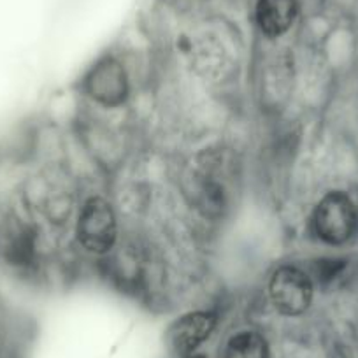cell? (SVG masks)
Wrapping results in <instances>:
<instances>
[{
    "label": "cell",
    "mask_w": 358,
    "mask_h": 358,
    "mask_svg": "<svg viewBox=\"0 0 358 358\" xmlns=\"http://www.w3.org/2000/svg\"><path fill=\"white\" fill-rule=\"evenodd\" d=\"M76 237L88 253H109L118 241V218L111 202L104 197H90L83 202L76 222Z\"/></svg>",
    "instance_id": "obj_1"
},
{
    "label": "cell",
    "mask_w": 358,
    "mask_h": 358,
    "mask_svg": "<svg viewBox=\"0 0 358 358\" xmlns=\"http://www.w3.org/2000/svg\"><path fill=\"white\" fill-rule=\"evenodd\" d=\"M311 225L323 243L332 246L348 243L358 229L357 206L343 192H330L315 208Z\"/></svg>",
    "instance_id": "obj_2"
},
{
    "label": "cell",
    "mask_w": 358,
    "mask_h": 358,
    "mask_svg": "<svg viewBox=\"0 0 358 358\" xmlns=\"http://www.w3.org/2000/svg\"><path fill=\"white\" fill-rule=\"evenodd\" d=\"M315 283L299 265H280L268 280V299L283 316H301L311 308Z\"/></svg>",
    "instance_id": "obj_3"
},
{
    "label": "cell",
    "mask_w": 358,
    "mask_h": 358,
    "mask_svg": "<svg viewBox=\"0 0 358 358\" xmlns=\"http://www.w3.org/2000/svg\"><path fill=\"white\" fill-rule=\"evenodd\" d=\"M218 316L213 311H194L181 316L169 329L167 341L178 355H190L215 332Z\"/></svg>",
    "instance_id": "obj_4"
},
{
    "label": "cell",
    "mask_w": 358,
    "mask_h": 358,
    "mask_svg": "<svg viewBox=\"0 0 358 358\" xmlns=\"http://www.w3.org/2000/svg\"><path fill=\"white\" fill-rule=\"evenodd\" d=\"M86 85L90 95L102 104L116 106L127 97L125 71L113 60L97 65Z\"/></svg>",
    "instance_id": "obj_5"
},
{
    "label": "cell",
    "mask_w": 358,
    "mask_h": 358,
    "mask_svg": "<svg viewBox=\"0 0 358 358\" xmlns=\"http://www.w3.org/2000/svg\"><path fill=\"white\" fill-rule=\"evenodd\" d=\"M297 11V0H258L255 18L262 34L280 37L292 29Z\"/></svg>",
    "instance_id": "obj_6"
},
{
    "label": "cell",
    "mask_w": 358,
    "mask_h": 358,
    "mask_svg": "<svg viewBox=\"0 0 358 358\" xmlns=\"http://www.w3.org/2000/svg\"><path fill=\"white\" fill-rule=\"evenodd\" d=\"M0 251L15 265H27L34 253V237L20 220H0Z\"/></svg>",
    "instance_id": "obj_7"
},
{
    "label": "cell",
    "mask_w": 358,
    "mask_h": 358,
    "mask_svg": "<svg viewBox=\"0 0 358 358\" xmlns=\"http://www.w3.org/2000/svg\"><path fill=\"white\" fill-rule=\"evenodd\" d=\"M225 358H271L268 344L260 334L239 332L229 341L225 348Z\"/></svg>",
    "instance_id": "obj_8"
}]
</instances>
